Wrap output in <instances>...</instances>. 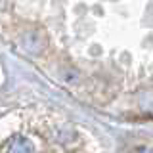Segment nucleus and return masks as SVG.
<instances>
[{
	"instance_id": "1",
	"label": "nucleus",
	"mask_w": 153,
	"mask_h": 153,
	"mask_svg": "<svg viewBox=\"0 0 153 153\" xmlns=\"http://www.w3.org/2000/svg\"><path fill=\"white\" fill-rule=\"evenodd\" d=\"M6 153H33V143L23 136H13L6 146Z\"/></svg>"
},
{
	"instance_id": "2",
	"label": "nucleus",
	"mask_w": 153,
	"mask_h": 153,
	"mask_svg": "<svg viewBox=\"0 0 153 153\" xmlns=\"http://www.w3.org/2000/svg\"><path fill=\"white\" fill-rule=\"evenodd\" d=\"M138 153H153V151H151V149H146V147H142V149L138 151Z\"/></svg>"
}]
</instances>
